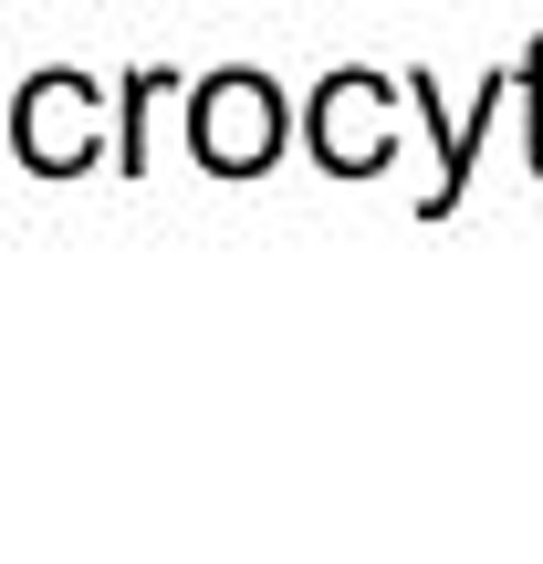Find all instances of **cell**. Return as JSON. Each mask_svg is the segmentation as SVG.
I'll return each mask as SVG.
<instances>
[{
	"instance_id": "1",
	"label": "cell",
	"mask_w": 543,
	"mask_h": 564,
	"mask_svg": "<svg viewBox=\"0 0 543 564\" xmlns=\"http://www.w3.org/2000/svg\"><path fill=\"white\" fill-rule=\"evenodd\" d=\"M282 137H293V116H282L272 74L220 63V74L188 84V158H199L209 178H262V167L282 158Z\"/></svg>"
},
{
	"instance_id": "2",
	"label": "cell",
	"mask_w": 543,
	"mask_h": 564,
	"mask_svg": "<svg viewBox=\"0 0 543 564\" xmlns=\"http://www.w3.org/2000/svg\"><path fill=\"white\" fill-rule=\"evenodd\" d=\"M11 147H21V167L32 178H84V167L116 147V116H105V84L95 74H32L11 95Z\"/></svg>"
},
{
	"instance_id": "3",
	"label": "cell",
	"mask_w": 543,
	"mask_h": 564,
	"mask_svg": "<svg viewBox=\"0 0 543 564\" xmlns=\"http://www.w3.org/2000/svg\"><path fill=\"white\" fill-rule=\"evenodd\" d=\"M398 105H408V74H366V63H345V74L314 84V105H303V147H314L335 178H377L387 158H398Z\"/></svg>"
},
{
	"instance_id": "4",
	"label": "cell",
	"mask_w": 543,
	"mask_h": 564,
	"mask_svg": "<svg viewBox=\"0 0 543 564\" xmlns=\"http://www.w3.org/2000/svg\"><path fill=\"white\" fill-rule=\"evenodd\" d=\"M158 95H178V74H137V84H126V116H116V158H126V178L146 167V116H158Z\"/></svg>"
},
{
	"instance_id": "5",
	"label": "cell",
	"mask_w": 543,
	"mask_h": 564,
	"mask_svg": "<svg viewBox=\"0 0 543 564\" xmlns=\"http://www.w3.org/2000/svg\"><path fill=\"white\" fill-rule=\"evenodd\" d=\"M512 84H523V167L543 178V42H533L523 63H512Z\"/></svg>"
}]
</instances>
